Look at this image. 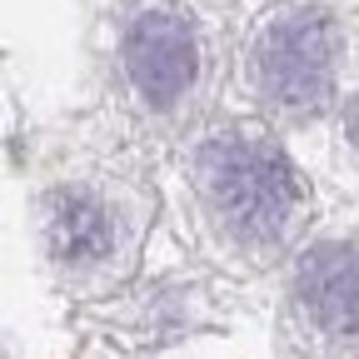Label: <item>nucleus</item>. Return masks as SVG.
<instances>
[{
  "label": "nucleus",
  "instance_id": "1",
  "mask_svg": "<svg viewBox=\"0 0 359 359\" xmlns=\"http://www.w3.org/2000/svg\"><path fill=\"white\" fill-rule=\"evenodd\" d=\"M200 180L215 210L250 240H275L299 205V180L290 160L275 145L240 140V135L210 140L200 150Z\"/></svg>",
  "mask_w": 359,
  "mask_h": 359
},
{
  "label": "nucleus",
  "instance_id": "2",
  "mask_svg": "<svg viewBox=\"0 0 359 359\" xmlns=\"http://www.w3.org/2000/svg\"><path fill=\"white\" fill-rule=\"evenodd\" d=\"M259 80L280 105H320L334 80V25L325 11H290L259 40Z\"/></svg>",
  "mask_w": 359,
  "mask_h": 359
},
{
  "label": "nucleus",
  "instance_id": "3",
  "mask_svg": "<svg viewBox=\"0 0 359 359\" xmlns=\"http://www.w3.org/2000/svg\"><path fill=\"white\" fill-rule=\"evenodd\" d=\"M125 70L130 85L140 90L150 105H170L190 90L195 80V40L165 11H145L135 15V25L125 30Z\"/></svg>",
  "mask_w": 359,
  "mask_h": 359
},
{
  "label": "nucleus",
  "instance_id": "4",
  "mask_svg": "<svg viewBox=\"0 0 359 359\" xmlns=\"http://www.w3.org/2000/svg\"><path fill=\"white\" fill-rule=\"evenodd\" d=\"M299 294L309 314L334 334L359 330V250L349 245H320L299 264Z\"/></svg>",
  "mask_w": 359,
  "mask_h": 359
},
{
  "label": "nucleus",
  "instance_id": "5",
  "mask_svg": "<svg viewBox=\"0 0 359 359\" xmlns=\"http://www.w3.org/2000/svg\"><path fill=\"white\" fill-rule=\"evenodd\" d=\"M110 215L95 205V200H85V195H65L55 200L50 210V250L70 264H90V259H100L110 255Z\"/></svg>",
  "mask_w": 359,
  "mask_h": 359
},
{
  "label": "nucleus",
  "instance_id": "6",
  "mask_svg": "<svg viewBox=\"0 0 359 359\" xmlns=\"http://www.w3.org/2000/svg\"><path fill=\"white\" fill-rule=\"evenodd\" d=\"M344 135H349V145L359 150V100L344 105Z\"/></svg>",
  "mask_w": 359,
  "mask_h": 359
}]
</instances>
